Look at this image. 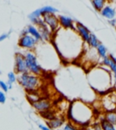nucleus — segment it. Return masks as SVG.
Segmentation results:
<instances>
[{"mask_svg":"<svg viewBox=\"0 0 116 130\" xmlns=\"http://www.w3.org/2000/svg\"><path fill=\"white\" fill-rule=\"evenodd\" d=\"M69 116L77 124H87L92 118V110L84 103L76 101L72 104L69 109Z\"/></svg>","mask_w":116,"mask_h":130,"instance_id":"1","label":"nucleus"},{"mask_svg":"<svg viewBox=\"0 0 116 130\" xmlns=\"http://www.w3.org/2000/svg\"><path fill=\"white\" fill-rule=\"evenodd\" d=\"M93 72L94 73H92V78L97 79H99V80L92 83L94 88H95V89H97V90H99L100 92L106 91V90L108 89V88H110V85H111L110 72L102 69H96L95 71H94Z\"/></svg>","mask_w":116,"mask_h":130,"instance_id":"2","label":"nucleus"},{"mask_svg":"<svg viewBox=\"0 0 116 130\" xmlns=\"http://www.w3.org/2000/svg\"><path fill=\"white\" fill-rule=\"evenodd\" d=\"M17 80L20 85H22L28 91H34L40 85V79L38 78V76L29 72L19 75Z\"/></svg>","mask_w":116,"mask_h":130,"instance_id":"3","label":"nucleus"},{"mask_svg":"<svg viewBox=\"0 0 116 130\" xmlns=\"http://www.w3.org/2000/svg\"><path fill=\"white\" fill-rule=\"evenodd\" d=\"M24 59H25V62H27V68H28V71H30V73L35 74V75L40 74L42 69L37 62L36 56L34 53L31 52H27L24 54Z\"/></svg>","mask_w":116,"mask_h":130,"instance_id":"4","label":"nucleus"},{"mask_svg":"<svg viewBox=\"0 0 116 130\" xmlns=\"http://www.w3.org/2000/svg\"><path fill=\"white\" fill-rule=\"evenodd\" d=\"M16 72L19 75L29 72L24 56L20 53H17L16 55Z\"/></svg>","mask_w":116,"mask_h":130,"instance_id":"5","label":"nucleus"},{"mask_svg":"<svg viewBox=\"0 0 116 130\" xmlns=\"http://www.w3.org/2000/svg\"><path fill=\"white\" fill-rule=\"evenodd\" d=\"M19 46L24 49H33L36 44V40H35L32 35H25L21 36L20 40H19Z\"/></svg>","mask_w":116,"mask_h":130,"instance_id":"6","label":"nucleus"},{"mask_svg":"<svg viewBox=\"0 0 116 130\" xmlns=\"http://www.w3.org/2000/svg\"><path fill=\"white\" fill-rule=\"evenodd\" d=\"M57 9L52 7V6H44V7L34 11L31 14H29V18H41V16H44L46 14H55L57 12Z\"/></svg>","mask_w":116,"mask_h":130,"instance_id":"7","label":"nucleus"},{"mask_svg":"<svg viewBox=\"0 0 116 130\" xmlns=\"http://www.w3.org/2000/svg\"><path fill=\"white\" fill-rule=\"evenodd\" d=\"M43 20L45 24H47L52 31L57 30L59 26V19L54 14H46L43 16Z\"/></svg>","mask_w":116,"mask_h":130,"instance_id":"8","label":"nucleus"},{"mask_svg":"<svg viewBox=\"0 0 116 130\" xmlns=\"http://www.w3.org/2000/svg\"><path fill=\"white\" fill-rule=\"evenodd\" d=\"M33 107L36 111H38L39 113H43V112L48 111L50 110L51 108V104L47 100H39L37 101L32 103Z\"/></svg>","mask_w":116,"mask_h":130,"instance_id":"9","label":"nucleus"},{"mask_svg":"<svg viewBox=\"0 0 116 130\" xmlns=\"http://www.w3.org/2000/svg\"><path fill=\"white\" fill-rule=\"evenodd\" d=\"M76 31L78 32V35H80L82 40L84 41V42H85V43H88V40H89L90 34L91 32H89V30L84 26V24L77 23L76 24Z\"/></svg>","mask_w":116,"mask_h":130,"instance_id":"10","label":"nucleus"},{"mask_svg":"<svg viewBox=\"0 0 116 130\" xmlns=\"http://www.w3.org/2000/svg\"><path fill=\"white\" fill-rule=\"evenodd\" d=\"M101 14L109 20H112L116 16V9L111 6H105L101 11Z\"/></svg>","mask_w":116,"mask_h":130,"instance_id":"11","label":"nucleus"},{"mask_svg":"<svg viewBox=\"0 0 116 130\" xmlns=\"http://www.w3.org/2000/svg\"><path fill=\"white\" fill-rule=\"evenodd\" d=\"M59 24L65 29H74L73 27V22L70 17L65 15L59 16Z\"/></svg>","mask_w":116,"mask_h":130,"instance_id":"12","label":"nucleus"},{"mask_svg":"<svg viewBox=\"0 0 116 130\" xmlns=\"http://www.w3.org/2000/svg\"><path fill=\"white\" fill-rule=\"evenodd\" d=\"M65 123V119L61 118H55L51 120L47 121V126L49 128L51 129H55V128H58L60 126H62Z\"/></svg>","mask_w":116,"mask_h":130,"instance_id":"13","label":"nucleus"},{"mask_svg":"<svg viewBox=\"0 0 116 130\" xmlns=\"http://www.w3.org/2000/svg\"><path fill=\"white\" fill-rule=\"evenodd\" d=\"M27 32H28L29 35H32V36L36 40V42L42 40V37H41V35H40V32H38V30H37L35 26H33V25H29V26H27Z\"/></svg>","mask_w":116,"mask_h":130,"instance_id":"14","label":"nucleus"},{"mask_svg":"<svg viewBox=\"0 0 116 130\" xmlns=\"http://www.w3.org/2000/svg\"><path fill=\"white\" fill-rule=\"evenodd\" d=\"M38 32H40V35L43 40H49L50 39V31L45 26V24L43 26H39Z\"/></svg>","mask_w":116,"mask_h":130,"instance_id":"15","label":"nucleus"},{"mask_svg":"<svg viewBox=\"0 0 116 130\" xmlns=\"http://www.w3.org/2000/svg\"><path fill=\"white\" fill-rule=\"evenodd\" d=\"M104 119L111 124L116 126V114L114 113V111L106 112L105 115H104Z\"/></svg>","mask_w":116,"mask_h":130,"instance_id":"16","label":"nucleus"},{"mask_svg":"<svg viewBox=\"0 0 116 130\" xmlns=\"http://www.w3.org/2000/svg\"><path fill=\"white\" fill-rule=\"evenodd\" d=\"M106 3L107 2L104 0H94V1H92V5L94 7V9L96 11H99V12H101L104 9V7L106 6Z\"/></svg>","mask_w":116,"mask_h":130,"instance_id":"17","label":"nucleus"},{"mask_svg":"<svg viewBox=\"0 0 116 130\" xmlns=\"http://www.w3.org/2000/svg\"><path fill=\"white\" fill-rule=\"evenodd\" d=\"M87 43L92 47V48H97L98 45L100 44V42L98 41L97 37H96L94 34H90V37H89V40H88Z\"/></svg>","mask_w":116,"mask_h":130,"instance_id":"18","label":"nucleus"},{"mask_svg":"<svg viewBox=\"0 0 116 130\" xmlns=\"http://www.w3.org/2000/svg\"><path fill=\"white\" fill-rule=\"evenodd\" d=\"M100 125H101V126H102V130H116V126H114V125L107 122L104 118L101 121Z\"/></svg>","mask_w":116,"mask_h":130,"instance_id":"19","label":"nucleus"},{"mask_svg":"<svg viewBox=\"0 0 116 130\" xmlns=\"http://www.w3.org/2000/svg\"><path fill=\"white\" fill-rule=\"evenodd\" d=\"M96 51H97L98 55L102 57V58H104L105 56H107V48L104 44H102V43L98 45V47L96 48Z\"/></svg>","mask_w":116,"mask_h":130,"instance_id":"20","label":"nucleus"},{"mask_svg":"<svg viewBox=\"0 0 116 130\" xmlns=\"http://www.w3.org/2000/svg\"><path fill=\"white\" fill-rule=\"evenodd\" d=\"M110 59H111V61H110V65H109V68H110V71H112V73H116V63L113 60V56L112 54H110Z\"/></svg>","mask_w":116,"mask_h":130,"instance_id":"21","label":"nucleus"},{"mask_svg":"<svg viewBox=\"0 0 116 130\" xmlns=\"http://www.w3.org/2000/svg\"><path fill=\"white\" fill-rule=\"evenodd\" d=\"M41 115H42V117H43V118H46V119H49V120H51V119H53V118H55V117H54V113L50 111V110H48V111H45V112H43V113H41Z\"/></svg>","mask_w":116,"mask_h":130,"instance_id":"22","label":"nucleus"},{"mask_svg":"<svg viewBox=\"0 0 116 130\" xmlns=\"http://www.w3.org/2000/svg\"><path fill=\"white\" fill-rule=\"evenodd\" d=\"M7 78H8V82H10V83L16 82V81L17 80V78H16L15 72H12V71L7 74Z\"/></svg>","mask_w":116,"mask_h":130,"instance_id":"23","label":"nucleus"},{"mask_svg":"<svg viewBox=\"0 0 116 130\" xmlns=\"http://www.w3.org/2000/svg\"><path fill=\"white\" fill-rule=\"evenodd\" d=\"M63 130H78V128L74 125L71 124V123H67V124H65Z\"/></svg>","mask_w":116,"mask_h":130,"instance_id":"24","label":"nucleus"},{"mask_svg":"<svg viewBox=\"0 0 116 130\" xmlns=\"http://www.w3.org/2000/svg\"><path fill=\"white\" fill-rule=\"evenodd\" d=\"M0 89H2L4 92H7L8 91L7 84H6V82H4V81L0 80Z\"/></svg>","mask_w":116,"mask_h":130,"instance_id":"25","label":"nucleus"},{"mask_svg":"<svg viewBox=\"0 0 116 130\" xmlns=\"http://www.w3.org/2000/svg\"><path fill=\"white\" fill-rule=\"evenodd\" d=\"M110 61L111 59L109 56H105L104 58H102V64L105 65L106 67H109V65H110Z\"/></svg>","mask_w":116,"mask_h":130,"instance_id":"26","label":"nucleus"},{"mask_svg":"<svg viewBox=\"0 0 116 130\" xmlns=\"http://www.w3.org/2000/svg\"><path fill=\"white\" fill-rule=\"evenodd\" d=\"M6 95H5V92L0 90V103L4 104L5 102H6Z\"/></svg>","mask_w":116,"mask_h":130,"instance_id":"27","label":"nucleus"},{"mask_svg":"<svg viewBox=\"0 0 116 130\" xmlns=\"http://www.w3.org/2000/svg\"><path fill=\"white\" fill-rule=\"evenodd\" d=\"M93 128H94V130H102L100 124H95L94 126H93Z\"/></svg>","mask_w":116,"mask_h":130,"instance_id":"28","label":"nucleus"},{"mask_svg":"<svg viewBox=\"0 0 116 130\" xmlns=\"http://www.w3.org/2000/svg\"><path fill=\"white\" fill-rule=\"evenodd\" d=\"M39 128H40L41 130H52L51 128L47 127V126H44V125H39Z\"/></svg>","mask_w":116,"mask_h":130,"instance_id":"29","label":"nucleus"},{"mask_svg":"<svg viewBox=\"0 0 116 130\" xmlns=\"http://www.w3.org/2000/svg\"><path fill=\"white\" fill-rule=\"evenodd\" d=\"M7 37H8V35H6V34H4V35H2L1 36H0V42L4 41L5 39H6Z\"/></svg>","mask_w":116,"mask_h":130,"instance_id":"30","label":"nucleus"},{"mask_svg":"<svg viewBox=\"0 0 116 130\" xmlns=\"http://www.w3.org/2000/svg\"><path fill=\"white\" fill-rule=\"evenodd\" d=\"M109 24H112V26H116V19H112V20L109 21Z\"/></svg>","mask_w":116,"mask_h":130,"instance_id":"31","label":"nucleus"},{"mask_svg":"<svg viewBox=\"0 0 116 130\" xmlns=\"http://www.w3.org/2000/svg\"><path fill=\"white\" fill-rule=\"evenodd\" d=\"M113 81H114V85L116 86V73L113 74Z\"/></svg>","mask_w":116,"mask_h":130,"instance_id":"32","label":"nucleus"},{"mask_svg":"<svg viewBox=\"0 0 116 130\" xmlns=\"http://www.w3.org/2000/svg\"><path fill=\"white\" fill-rule=\"evenodd\" d=\"M86 130H94V128H93V127H89V128H87Z\"/></svg>","mask_w":116,"mask_h":130,"instance_id":"33","label":"nucleus"},{"mask_svg":"<svg viewBox=\"0 0 116 130\" xmlns=\"http://www.w3.org/2000/svg\"><path fill=\"white\" fill-rule=\"evenodd\" d=\"M113 60H114V61H115V63H116V58H115V57H113Z\"/></svg>","mask_w":116,"mask_h":130,"instance_id":"34","label":"nucleus"},{"mask_svg":"<svg viewBox=\"0 0 116 130\" xmlns=\"http://www.w3.org/2000/svg\"><path fill=\"white\" fill-rule=\"evenodd\" d=\"M114 113L116 114V107H115V108H114Z\"/></svg>","mask_w":116,"mask_h":130,"instance_id":"35","label":"nucleus"}]
</instances>
